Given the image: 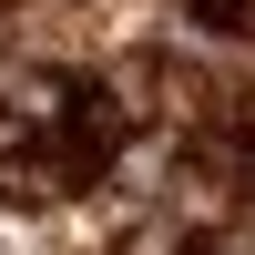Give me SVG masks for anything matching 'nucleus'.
Returning a JSON list of instances; mask_svg holds the SVG:
<instances>
[{
	"mask_svg": "<svg viewBox=\"0 0 255 255\" xmlns=\"http://www.w3.org/2000/svg\"><path fill=\"white\" fill-rule=\"evenodd\" d=\"M184 10H194V20H245L255 0H184Z\"/></svg>",
	"mask_w": 255,
	"mask_h": 255,
	"instance_id": "1",
	"label": "nucleus"
},
{
	"mask_svg": "<svg viewBox=\"0 0 255 255\" xmlns=\"http://www.w3.org/2000/svg\"><path fill=\"white\" fill-rule=\"evenodd\" d=\"M245 31H255V10H245Z\"/></svg>",
	"mask_w": 255,
	"mask_h": 255,
	"instance_id": "3",
	"label": "nucleus"
},
{
	"mask_svg": "<svg viewBox=\"0 0 255 255\" xmlns=\"http://www.w3.org/2000/svg\"><path fill=\"white\" fill-rule=\"evenodd\" d=\"M245 143H255V92H245Z\"/></svg>",
	"mask_w": 255,
	"mask_h": 255,
	"instance_id": "2",
	"label": "nucleus"
}]
</instances>
